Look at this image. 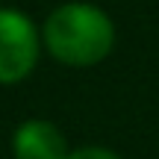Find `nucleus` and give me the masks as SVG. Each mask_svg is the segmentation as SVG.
<instances>
[{
	"label": "nucleus",
	"mask_w": 159,
	"mask_h": 159,
	"mask_svg": "<svg viewBox=\"0 0 159 159\" xmlns=\"http://www.w3.org/2000/svg\"><path fill=\"white\" fill-rule=\"evenodd\" d=\"M44 47L62 65L89 68L103 62L115 47V24L91 3H65L44 21Z\"/></svg>",
	"instance_id": "f257e3e1"
},
{
	"label": "nucleus",
	"mask_w": 159,
	"mask_h": 159,
	"mask_svg": "<svg viewBox=\"0 0 159 159\" xmlns=\"http://www.w3.org/2000/svg\"><path fill=\"white\" fill-rule=\"evenodd\" d=\"M39 27L18 9H0V85L27 80L39 65Z\"/></svg>",
	"instance_id": "f03ea898"
},
{
	"label": "nucleus",
	"mask_w": 159,
	"mask_h": 159,
	"mask_svg": "<svg viewBox=\"0 0 159 159\" xmlns=\"http://www.w3.org/2000/svg\"><path fill=\"white\" fill-rule=\"evenodd\" d=\"M15 159H68V142L53 121L30 118L12 133Z\"/></svg>",
	"instance_id": "7ed1b4c3"
},
{
	"label": "nucleus",
	"mask_w": 159,
	"mask_h": 159,
	"mask_svg": "<svg viewBox=\"0 0 159 159\" xmlns=\"http://www.w3.org/2000/svg\"><path fill=\"white\" fill-rule=\"evenodd\" d=\"M68 159H121V156L106 148H77L68 153Z\"/></svg>",
	"instance_id": "20e7f679"
}]
</instances>
